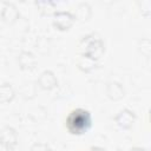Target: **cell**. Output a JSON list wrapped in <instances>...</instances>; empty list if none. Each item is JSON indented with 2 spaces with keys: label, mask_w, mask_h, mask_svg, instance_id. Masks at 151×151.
I'll return each instance as SVG.
<instances>
[{
  "label": "cell",
  "mask_w": 151,
  "mask_h": 151,
  "mask_svg": "<svg viewBox=\"0 0 151 151\" xmlns=\"http://www.w3.org/2000/svg\"><path fill=\"white\" fill-rule=\"evenodd\" d=\"M92 126V116L90 111L78 107L72 110L66 118V129L71 134L80 136L87 132Z\"/></svg>",
  "instance_id": "obj_1"
},
{
  "label": "cell",
  "mask_w": 151,
  "mask_h": 151,
  "mask_svg": "<svg viewBox=\"0 0 151 151\" xmlns=\"http://www.w3.org/2000/svg\"><path fill=\"white\" fill-rule=\"evenodd\" d=\"M80 50H81V55H85L92 60H98L104 51V42L99 37H94V34H90L83 38L80 41Z\"/></svg>",
  "instance_id": "obj_2"
},
{
  "label": "cell",
  "mask_w": 151,
  "mask_h": 151,
  "mask_svg": "<svg viewBox=\"0 0 151 151\" xmlns=\"http://www.w3.org/2000/svg\"><path fill=\"white\" fill-rule=\"evenodd\" d=\"M76 17L66 11L55 12L53 14V26L59 31H67L73 25Z\"/></svg>",
  "instance_id": "obj_3"
},
{
  "label": "cell",
  "mask_w": 151,
  "mask_h": 151,
  "mask_svg": "<svg viewBox=\"0 0 151 151\" xmlns=\"http://www.w3.org/2000/svg\"><path fill=\"white\" fill-rule=\"evenodd\" d=\"M1 145L7 151H13L18 144V133L17 131L11 126H4L0 134Z\"/></svg>",
  "instance_id": "obj_4"
},
{
  "label": "cell",
  "mask_w": 151,
  "mask_h": 151,
  "mask_svg": "<svg viewBox=\"0 0 151 151\" xmlns=\"http://www.w3.org/2000/svg\"><path fill=\"white\" fill-rule=\"evenodd\" d=\"M114 122L120 129L130 130L136 122V114L133 111H131L129 109H124L114 117Z\"/></svg>",
  "instance_id": "obj_5"
},
{
  "label": "cell",
  "mask_w": 151,
  "mask_h": 151,
  "mask_svg": "<svg viewBox=\"0 0 151 151\" xmlns=\"http://www.w3.org/2000/svg\"><path fill=\"white\" fill-rule=\"evenodd\" d=\"M38 85L40 86V88L48 90L50 91V90L54 88L58 85V80H57V78H55V76H54V73L52 71L46 70V71H44L39 76V78H38Z\"/></svg>",
  "instance_id": "obj_6"
},
{
  "label": "cell",
  "mask_w": 151,
  "mask_h": 151,
  "mask_svg": "<svg viewBox=\"0 0 151 151\" xmlns=\"http://www.w3.org/2000/svg\"><path fill=\"white\" fill-rule=\"evenodd\" d=\"M106 94L112 100H119L125 96L124 87L117 81H109L106 84Z\"/></svg>",
  "instance_id": "obj_7"
},
{
  "label": "cell",
  "mask_w": 151,
  "mask_h": 151,
  "mask_svg": "<svg viewBox=\"0 0 151 151\" xmlns=\"http://www.w3.org/2000/svg\"><path fill=\"white\" fill-rule=\"evenodd\" d=\"M18 17H19V13H18L15 6L13 4H9V2H4L2 9H1L2 21L7 22V24H12L17 20Z\"/></svg>",
  "instance_id": "obj_8"
},
{
  "label": "cell",
  "mask_w": 151,
  "mask_h": 151,
  "mask_svg": "<svg viewBox=\"0 0 151 151\" xmlns=\"http://www.w3.org/2000/svg\"><path fill=\"white\" fill-rule=\"evenodd\" d=\"M19 64H20L21 70H33L37 61H35V58L32 53L21 52V54L19 57Z\"/></svg>",
  "instance_id": "obj_9"
},
{
  "label": "cell",
  "mask_w": 151,
  "mask_h": 151,
  "mask_svg": "<svg viewBox=\"0 0 151 151\" xmlns=\"http://www.w3.org/2000/svg\"><path fill=\"white\" fill-rule=\"evenodd\" d=\"M14 97H15V93L11 84L4 83L0 86V101L2 104H7V103H11L14 99Z\"/></svg>",
  "instance_id": "obj_10"
},
{
  "label": "cell",
  "mask_w": 151,
  "mask_h": 151,
  "mask_svg": "<svg viewBox=\"0 0 151 151\" xmlns=\"http://www.w3.org/2000/svg\"><path fill=\"white\" fill-rule=\"evenodd\" d=\"M78 67L84 72H90L96 67V61L85 55H80L78 60Z\"/></svg>",
  "instance_id": "obj_11"
},
{
  "label": "cell",
  "mask_w": 151,
  "mask_h": 151,
  "mask_svg": "<svg viewBox=\"0 0 151 151\" xmlns=\"http://www.w3.org/2000/svg\"><path fill=\"white\" fill-rule=\"evenodd\" d=\"M86 12L91 13V8L88 7V5L87 4H80L77 8V15H74V17H78L80 20H87L90 18V15L86 14Z\"/></svg>",
  "instance_id": "obj_12"
},
{
  "label": "cell",
  "mask_w": 151,
  "mask_h": 151,
  "mask_svg": "<svg viewBox=\"0 0 151 151\" xmlns=\"http://www.w3.org/2000/svg\"><path fill=\"white\" fill-rule=\"evenodd\" d=\"M129 151H147V150L145 147H142V146H133Z\"/></svg>",
  "instance_id": "obj_13"
},
{
  "label": "cell",
  "mask_w": 151,
  "mask_h": 151,
  "mask_svg": "<svg viewBox=\"0 0 151 151\" xmlns=\"http://www.w3.org/2000/svg\"><path fill=\"white\" fill-rule=\"evenodd\" d=\"M150 120H151V110H150Z\"/></svg>",
  "instance_id": "obj_14"
}]
</instances>
